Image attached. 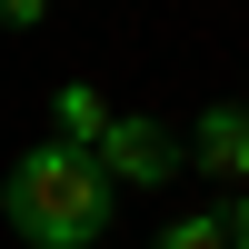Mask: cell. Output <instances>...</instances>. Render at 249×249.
I'll return each instance as SVG.
<instances>
[{
  "instance_id": "cell-1",
  "label": "cell",
  "mask_w": 249,
  "mask_h": 249,
  "mask_svg": "<svg viewBox=\"0 0 249 249\" xmlns=\"http://www.w3.org/2000/svg\"><path fill=\"white\" fill-rule=\"evenodd\" d=\"M0 219L20 230V249H100L110 219H120V190L100 179L90 150L40 140V150H20L10 179H0Z\"/></svg>"
},
{
  "instance_id": "cell-2",
  "label": "cell",
  "mask_w": 249,
  "mask_h": 249,
  "mask_svg": "<svg viewBox=\"0 0 249 249\" xmlns=\"http://www.w3.org/2000/svg\"><path fill=\"white\" fill-rule=\"evenodd\" d=\"M90 160H100L110 190H170V179L190 170V140H179L160 110H110V130L90 140Z\"/></svg>"
},
{
  "instance_id": "cell-3",
  "label": "cell",
  "mask_w": 249,
  "mask_h": 249,
  "mask_svg": "<svg viewBox=\"0 0 249 249\" xmlns=\"http://www.w3.org/2000/svg\"><path fill=\"white\" fill-rule=\"evenodd\" d=\"M190 160L219 190H249V100H210V110L190 120Z\"/></svg>"
},
{
  "instance_id": "cell-4",
  "label": "cell",
  "mask_w": 249,
  "mask_h": 249,
  "mask_svg": "<svg viewBox=\"0 0 249 249\" xmlns=\"http://www.w3.org/2000/svg\"><path fill=\"white\" fill-rule=\"evenodd\" d=\"M50 130H60V150H90V140L110 130V100H100L90 80H60L50 90Z\"/></svg>"
},
{
  "instance_id": "cell-5",
  "label": "cell",
  "mask_w": 249,
  "mask_h": 249,
  "mask_svg": "<svg viewBox=\"0 0 249 249\" xmlns=\"http://www.w3.org/2000/svg\"><path fill=\"white\" fill-rule=\"evenodd\" d=\"M150 249H230V230H219V210H179V219H160Z\"/></svg>"
},
{
  "instance_id": "cell-6",
  "label": "cell",
  "mask_w": 249,
  "mask_h": 249,
  "mask_svg": "<svg viewBox=\"0 0 249 249\" xmlns=\"http://www.w3.org/2000/svg\"><path fill=\"white\" fill-rule=\"evenodd\" d=\"M50 20V0H0V30H40Z\"/></svg>"
},
{
  "instance_id": "cell-7",
  "label": "cell",
  "mask_w": 249,
  "mask_h": 249,
  "mask_svg": "<svg viewBox=\"0 0 249 249\" xmlns=\"http://www.w3.org/2000/svg\"><path fill=\"white\" fill-rule=\"evenodd\" d=\"M219 230H230V249H249V190L230 199V210H219Z\"/></svg>"
}]
</instances>
